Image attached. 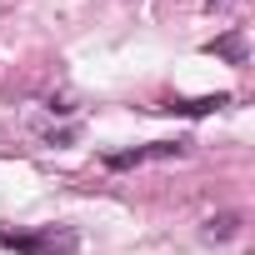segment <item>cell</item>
I'll return each instance as SVG.
<instances>
[{
  "label": "cell",
  "instance_id": "6da1fadb",
  "mask_svg": "<svg viewBox=\"0 0 255 255\" xmlns=\"http://www.w3.org/2000/svg\"><path fill=\"white\" fill-rule=\"evenodd\" d=\"M0 245L15 255H75L80 235L70 225H35V230H0Z\"/></svg>",
  "mask_w": 255,
  "mask_h": 255
},
{
  "label": "cell",
  "instance_id": "7a4b0ae2",
  "mask_svg": "<svg viewBox=\"0 0 255 255\" xmlns=\"http://www.w3.org/2000/svg\"><path fill=\"white\" fill-rule=\"evenodd\" d=\"M185 145H175V140H155V145H145V150H120V155H110V165L115 170H125V165H140V160H155V155H180Z\"/></svg>",
  "mask_w": 255,
  "mask_h": 255
},
{
  "label": "cell",
  "instance_id": "3957f363",
  "mask_svg": "<svg viewBox=\"0 0 255 255\" xmlns=\"http://www.w3.org/2000/svg\"><path fill=\"white\" fill-rule=\"evenodd\" d=\"M220 105H230V95H205V100H175V105H165V110H180V115H210V110H220Z\"/></svg>",
  "mask_w": 255,
  "mask_h": 255
},
{
  "label": "cell",
  "instance_id": "277c9868",
  "mask_svg": "<svg viewBox=\"0 0 255 255\" xmlns=\"http://www.w3.org/2000/svg\"><path fill=\"white\" fill-rule=\"evenodd\" d=\"M235 230H240L235 215H210V220H205V240H230Z\"/></svg>",
  "mask_w": 255,
  "mask_h": 255
},
{
  "label": "cell",
  "instance_id": "5b68a950",
  "mask_svg": "<svg viewBox=\"0 0 255 255\" xmlns=\"http://www.w3.org/2000/svg\"><path fill=\"white\" fill-rule=\"evenodd\" d=\"M215 50H220V55H230V60H240V40H235V35H230V40H220Z\"/></svg>",
  "mask_w": 255,
  "mask_h": 255
},
{
  "label": "cell",
  "instance_id": "8992f818",
  "mask_svg": "<svg viewBox=\"0 0 255 255\" xmlns=\"http://www.w3.org/2000/svg\"><path fill=\"white\" fill-rule=\"evenodd\" d=\"M215 5H230V0H210V10H215Z\"/></svg>",
  "mask_w": 255,
  "mask_h": 255
}]
</instances>
